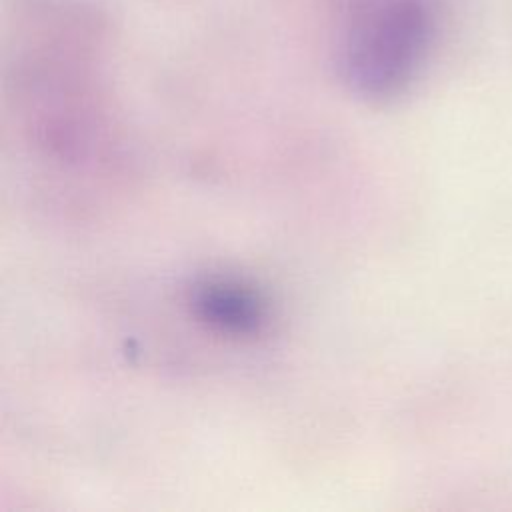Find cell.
<instances>
[{
	"label": "cell",
	"instance_id": "obj_1",
	"mask_svg": "<svg viewBox=\"0 0 512 512\" xmlns=\"http://www.w3.org/2000/svg\"><path fill=\"white\" fill-rule=\"evenodd\" d=\"M432 42L434 14L426 0H368L344 30L340 76L364 100H392L418 78Z\"/></svg>",
	"mask_w": 512,
	"mask_h": 512
},
{
	"label": "cell",
	"instance_id": "obj_2",
	"mask_svg": "<svg viewBox=\"0 0 512 512\" xmlns=\"http://www.w3.org/2000/svg\"><path fill=\"white\" fill-rule=\"evenodd\" d=\"M198 322L230 338H254L268 326V302L254 286L228 276L200 280L190 292Z\"/></svg>",
	"mask_w": 512,
	"mask_h": 512
}]
</instances>
